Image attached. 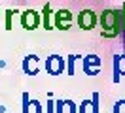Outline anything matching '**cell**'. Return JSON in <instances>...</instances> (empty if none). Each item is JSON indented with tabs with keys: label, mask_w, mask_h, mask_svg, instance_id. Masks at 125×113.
I'll list each match as a JSON object with an SVG mask.
<instances>
[{
	"label": "cell",
	"mask_w": 125,
	"mask_h": 113,
	"mask_svg": "<svg viewBox=\"0 0 125 113\" xmlns=\"http://www.w3.org/2000/svg\"><path fill=\"white\" fill-rule=\"evenodd\" d=\"M102 38H116L123 32V9H104L99 15Z\"/></svg>",
	"instance_id": "6da1fadb"
},
{
	"label": "cell",
	"mask_w": 125,
	"mask_h": 113,
	"mask_svg": "<svg viewBox=\"0 0 125 113\" xmlns=\"http://www.w3.org/2000/svg\"><path fill=\"white\" fill-rule=\"evenodd\" d=\"M44 68L49 75H61L62 72H66V60L61 55H49L44 60Z\"/></svg>",
	"instance_id": "7a4b0ae2"
},
{
	"label": "cell",
	"mask_w": 125,
	"mask_h": 113,
	"mask_svg": "<svg viewBox=\"0 0 125 113\" xmlns=\"http://www.w3.org/2000/svg\"><path fill=\"white\" fill-rule=\"evenodd\" d=\"M76 23H78V26L82 30H93L95 26L99 25V17H97V13L91 11V9H83V11L78 13Z\"/></svg>",
	"instance_id": "3957f363"
},
{
	"label": "cell",
	"mask_w": 125,
	"mask_h": 113,
	"mask_svg": "<svg viewBox=\"0 0 125 113\" xmlns=\"http://www.w3.org/2000/svg\"><path fill=\"white\" fill-rule=\"evenodd\" d=\"M82 66H83V74H85V75L95 77V75H99V72H101L102 60H101V57H97V55L91 53V55H85V57H83Z\"/></svg>",
	"instance_id": "277c9868"
},
{
	"label": "cell",
	"mask_w": 125,
	"mask_h": 113,
	"mask_svg": "<svg viewBox=\"0 0 125 113\" xmlns=\"http://www.w3.org/2000/svg\"><path fill=\"white\" fill-rule=\"evenodd\" d=\"M42 23V15L34 9H25L21 13V26L25 30H36Z\"/></svg>",
	"instance_id": "5b68a950"
},
{
	"label": "cell",
	"mask_w": 125,
	"mask_h": 113,
	"mask_svg": "<svg viewBox=\"0 0 125 113\" xmlns=\"http://www.w3.org/2000/svg\"><path fill=\"white\" fill-rule=\"evenodd\" d=\"M72 21H74V15H72V11H68V9H59V11H55V15H53V26L62 30V32L72 26Z\"/></svg>",
	"instance_id": "8992f818"
},
{
	"label": "cell",
	"mask_w": 125,
	"mask_h": 113,
	"mask_svg": "<svg viewBox=\"0 0 125 113\" xmlns=\"http://www.w3.org/2000/svg\"><path fill=\"white\" fill-rule=\"evenodd\" d=\"M38 64H40V57L38 55H27L23 59V62H21V68H23V72L25 74H29V75H36L40 72V68H38Z\"/></svg>",
	"instance_id": "52a82bcc"
},
{
	"label": "cell",
	"mask_w": 125,
	"mask_h": 113,
	"mask_svg": "<svg viewBox=\"0 0 125 113\" xmlns=\"http://www.w3.org/2000/svg\"><path fill=\"white\" fill-rule=\"evenodd\" d=\"M112 66H114V75H112V81L119 83V79L125 75V55H116L112 60Z\"/></svg>",
	"instance_id": "ba28073f"
},
{
	"label": "cell",
	"mask_w": 125,
	"mask_h": 113,
	"mask_svg": "<svg viewBox=\"0 0 125 113\" xmlns=\"http://www.w3.org/2000/svg\"><path fill=\"white\" fill-rule=\"evenodd\" d=\"M99 92H93L91 98L83 100L80 104V113H99Z\"/></svg>",
	"instance_id": "9c48e42d"
},
{
	"label": "cell",
	"mask_w": 125,
	"mask_h": 113,
	"mask_svg": "<svg viewBox=\"0 0 125 113\" xmlns=\"http://www.w3.org/2000/svg\"><path fill=\"white\" fill-rule=\"evenodd\" d=\"M51 4L47 2V4H44V9H42V21H44V28L46 30H51L55 28L53 26V21H51Z\"/></svg>",
	"instance_id": "30bf717a"
},
{
	"label": "cell",
	"mask_w": 125,
	"mask_h": 113,
	"mask_svg": "<svg viewBox=\"0 0 125 113\" xmlns=\"http://www.w3.org/2000/svg\"><path fill=\"white\" fill-rule=\"evenodd\" d=\"M78 59H80V55H68V59H66V74L68 75H74Z\"/></svg>",
	"instance_id": "8fae6325"
},
{
	"label": "cell",
	"mask_w": 125,
	"mask_h": 113,
	"mask_svg": "<svg viewBox=\"0 0 125 113\" xmlns=\"http://www.w3.org/2000/svg\"><path fill=\"white\" fill-rule=\"evenodd\" d=\"M29 113H44V107L38 100H31V105H29Z\"/></svg>",
	"instance_id": "7c38bea8"
},
{
	"label": "cell",
	"mask_w": 125,
	"mask_h": 113,
	"mask_svg": "<svg viewBox=\"0 0 125 113\" xmlns=\"http://www.w3.org/2000/svg\"><path fill=\"white\" fill-rule=\"evenodd\" d=\"M112 111L114 113H125V98L117 100L116 104H114V107H112Z\"/></svg>",
	"instance_id": "4fadbf2b"
},
{
	"label": "cell",
	"mask_w": 125,
	"mask_h": 113,
	"mask_svg": "<svg viewBox=\"0 0 125 113\" xmlns=\"http://www.w3.org/2000/svg\"><path fill=\"white\" fill-rule=\"evenodd\" d=\"M55 113H66V100H57L55 102Z\"/></svg>",
	"instance_id": "5bb4252c"
},
{
	"label": "cell",
	"mask_w": 125,
	"mask_h": 113,
	"mask_svg": "<svg viewBox=\"0 0 125 113\" xmlns=\"http://www.w3.org/2000/svg\"><path fill=\"white\" fill-rule=\"evenodd\" d=\"M23 113H29V105H31V100L32 98L29 96V92H23Z\"/></svg>",
	"instance_id": "9a60e30c"
},
{
	"label": "cell",
	"mask_w": 125,
	"mask_h": 113,
	"mask_svg": "<svg viewBox=\"0 0 125 113\" xmlns=\"http://www.w3.org/2000/svg\"><path fill=\"white\" fill-rule=\"evenodd\" d=\"M13 13H15V11H11V9H8V11H6V30H11V28H13V25H11Z\"/></svg>",
	"instance_id": "2e32d148"
},
{
	"label": "cell",
	"mask_w": 125,
	"mask_h": 113,
	"mask_svg": "<svg viewBox=\"0 0 125 113\" xmlns=\"http://www.w3.org/2000/svg\"><path fill=\"white\" fill-rule=\"evenodd\" d=\"M66 113H80V107L72 100H66Z\"/></svg>",
	"instance_id": "e0dca14e"
},
{
	"label": "cell",
	"mask_w": 125,
	"mask_h": 113,
	"mask_svg": "<svg viewBox=\"0 0 125 113\" xmlns=\"http://www.w3.org/2000/svg\"><path fill=\"white\" fill-rule=\"evenodd\" d=\"M55 102H57V100H47L46 113H55Z\"/></svg>",
	"instance_id": "ac0fdd59"
},
{
	"label": "cell",
	"mask_w": 125,
	"mask_h": 113,
	"mask_svg": "<svg viewBox=\"0 0 125 113\" xmlns=\"http://www.w3.org/2000/svg\"><path fill=\"white\" fill-rule=\"evenodd\" d=\"M0 13H2V11H0Z\"/></svg>",
	"instance_id": "d6986e66"
}]
</instances>
